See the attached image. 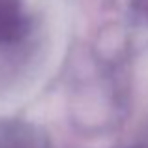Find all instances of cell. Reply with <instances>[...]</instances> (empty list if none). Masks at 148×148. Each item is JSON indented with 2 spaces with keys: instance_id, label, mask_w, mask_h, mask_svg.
Instances as JSON below:
<instances>
[{
  "instance_id": "6da1fadb",
  "label": "cell",
  "mask_w": 148,
  "mask_h": 148,
  "mask_svg": "<svg viewBox=\"0 0 148 148\" xmlns=\"http://www.w3.org/2000/svg\"><path fill=\"white\" fill-rule=\"evenodd\" d=\"M23 30L17 6L10 0H0V40H15Z\"/></svg>"
}]
</instances>
